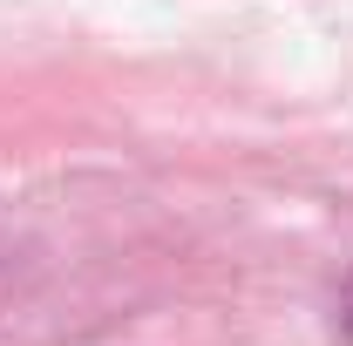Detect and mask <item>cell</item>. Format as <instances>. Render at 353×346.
<instances>
[{
    "label": "cell",
    "mask_w": 353,
    "mask_h": 346,
    "mask_svg": "<svg viewBox=\"0 0 353 346\" xmlns=\"http://www.w3.org/2000/svg\"><path fill=\"white\" fill-rule=\"evenodd\" d=\"M340 333H347V346H353V278H347V292H340Z\"/></svg>",
    "instance_id": "obj_1"
}]
</instances>
